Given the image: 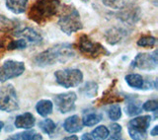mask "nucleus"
I'll return each mask as SVG.
<instances>
[{
  "label": "nucleus",
  "instance_id": "nucleus-25",
  "mask_svg": "<svg viewBox=\"0 0 158 140\" xmlns=\"http://www.w3.org/2000/svg\"><path fill=\"white\" fill-rule=\"evenodd\" d=\"M123 101V98L120 95H118L116 93L112 92V90L110 89L109 91L105 93V96H104L101 100V105H107V104H115L118 102Z\"/></svg>",
  "mask_w": 158,
  "mask_h": 140
},
{
  "label": "nucleus",
  "instance_id": "nucleus-34",
  "mask_svg": "<svg viewBox=\"0 0 158 140\" xmlns=\"http://www.w3.org/2000/svg\"><path fill=\"white\" fill-rule=\"evenodd\" d=\"M82 139H83V140H86V139H88V140H92L93 138H92V136H91V134H90V133H85V134H83Z\"/></svg>",
  "mask_w": 158,
  "mask_h": 140
},
{
  "label": "nucleus",
  "instance_id": "nucleus-13",
  "mask_svg": "<svg viewBox=\"0 0 158 140\" xmlns=\"http://www.w3.org/2000/svg\"><path fill=\"white\" fill-rule=\"evenodd\" d=\"M13 35L15 37L22 38L24 39H26L28 43L31 44H37L42 42L43 37L37 30H35L34 28L31 27H25L23 29L20 30H15Z\"/></svg>",
  "mask_w": 158,
  "mask_h": 140
},
{
  "label": "nucleus",
  "instance_id": "nucleus-11",
  "mask_svg": "<svg viewBox=\"0 0 158 140\" xmlns=\"http://www.w3.org/2000/svg\"><path fill=\"white\" fill-rule=\"evenodd\" d=\"M77 96L74 92H67L56 95L53 98L56 107L59 113H67L72 112L75 109V102Z\"/></svg>",
  "mask_w": 158,
  "mask_h": 140
},
{
  "label": "nucleus",
  "instance_id": "nucleus-30",
  "mask_svg": "<svg viewBox=\"0 0 158 140\" xmlns=\"http://www.w3.org/2000/svg\"><path fill=\"white\" fill-rule=\"evenodd\" d=\"M102 3L106 7L114 10H120L125 5V0H102Z\"/></svg>",
  "mask_w": 158,
  "mask_h": 140
},
{
  "label": "nucleus",
  "instance_id": "nucleus-7",
  "mask_svg": "<svg viewBox=\"0 0 158 140\" xmlns=\"http://www.w3.org/2000/svg\"><path fill=\"white\" fill-rule=\"evenodd\" d=\"M151 119L150 116H141L131 119L127 123V132L131 138L135 140L145 139Z\"/></svg>",
  "mask_w": 158,
  "mask_h": 140
},
{
  "label": "nucleus",
  "instance_id": "nucleus-3",
  "mask_svg": "<svg viewBox=\"0 0 158 140\" xmlns=\"http://www.w3.org/2000/svg\"><path fill=\"white\" fill-rule=\"evenodd\" d=\"M58 27L67 36L83 29L80 14L73 5H63L57 21Z\"/></svg>",
  "mask_w": 158,
  "mask_h": 140
},
{
  "label": "nucleus",
  "instance_id": "nucleus-36",
  "mask_svg": "<svg viewBox=\"0 0 158 140\" xmlns=\"http://www.w3.org/2000/svg\"><path fill=\"white\" fill-rule=\"evenodd\" d=\"M3 127H4V122L3 121H0V131L2 130Z\"/></svg>",
  "mask_w": 158,
  "mask_h": 140
},
{
  "label": "nucleus",
  "instance_id": "nucleus-1",
  "mask_svg": "<svg viewBox=\"0 0 158 140\" xmlns=\"http://www.w3.org/2000/svg\"><path fill=\"white\" fill-rule=\"evenodd\" d=\"M75 56L73 46L68 43H57L37 54L33 61L38 67L52 66L56 63H65Z\"/></svg>",
  "mask_w": 158,
  "mask_h": 140
},
{
  "label": "nucleus",
  "instance_id": "nucleus-26",
  "mask_svg": "<svg viewBox=\"0 0 158 140\" xmlns=\"http://www.w3.org/2000/svg\"><path fill=\"white\" fill-rule=\"evenodd\" d=\"M156 44V38L153 36H149V35H145L138 39L137 41V46L140 47H145V48H152Z\"/></svg>",
  "mask_w": 158,
  "mask_h": 140
},
{
  "label": "nucleus",
  "instance_id": "nucleus-16",
  "mask_svg": "<svg viewBox=\"0 0 158 140\" xmlns=\"http://www.w3.org/2000/svg\"><path fill=\"white\" fill-rule=\"evenodd\" d=\"M127 104L126 106V113L128 117H136L142 112V105L136 98V95H131V96L127 97Z\"/></svg>",
  "mask_w": 158,
  "mask_h": 140
},
{
  "label": "nucleus",
  "instance_id": "nucleus-9",
  "mask_svg": "<svg viewBox=\"0 0 158 140\" xmlns=\"http://www.w3.org/2000/svg\"><path fill=\"white\" fill-rule=\"evenodd\" d=\"M25 71V63L17 60H9L5 61L0 66V82L5 83L8 80L19 77Z\"/></svg>",
  "mask_w": 158,
  "mask_h": 140
},
{
  "label": "nucleus",
  "instance_id": "nucleus-21",
  "mask_svg": "<svg viewBox=\"0 0 158 140\" xmlns=\"http://www.w3.org/2000/svg\"><path fill=\"white\" fill-rule=\"evenodd\" d=\"M79 93L87 98H94L98 94V84L94 81H88L79 88Z\"/></svg>",
  "mask_w": 158,
  "mask_h": 140
},
{
  "label": "nucleus",
  "instance_id": "nucleus-20",
  "mask_svg": "<svg viewBox=\"0 0 158 140\" xmlns=\"http://www.w3.org/2000/svg\"><path fill=\"white\" fill-rule=\"evenodd\" d=\"M36 111L41 117H48L53 111V103L51 100H41L36 105Z\"/></svg>",
  "mask_w": 158,
  "mask_h": 140
},
{
  "label": "nucleus",
  "instance_id": "nucleus-17",
  "mask_svg": "<svg viewBox=\"0 0 158 140\" xmlns=\"http://www.w3.org/2000/svg\"><path fill=\"white\" fill-rule=\"evenodd\" d=\"M82 123L85 126H94L103 119V114L96 111H88L83 113Z\"/></svg>",
  "mask_w": 158,
  "mask_h": 140
},
{
  "label": "nucleus",
  "instance_id": "nucleus-32",
  "mask_svg": "<svg viewBox=\"0 0 158 140\" xmlns=\"http://www.w3.org/2000/svg\"><path fill=\"white\" fill-rule=\"evenodd\" d=\"M142 109L145 112H155L158 109V101L157 100H148L142 105Z\"/></svg>",
  "mask_w": 158,
  "mask_h": 140
},
{
  "label": "nucleus",
  "instance_id": "nucleus-23",
  "mask_svg": "<svg viewBox=\"0 0 158 140\" xmlns=\"http://www.w3.org/2000/svg\"><path fill=\"white\" fill-rule=\"evenodd\" d=\"M9 140H41L43 139V136L41 134H39L35 130H29V131H24V132H20L17 134H14L8 137Z\"/></svg>",
  "mask_w": 158,
  "mask_h": 140
},
{
  "label": "nucleus",
  "instance_id": "nucleus-18",
  "mask_svg": "<svg viewBox=\"0 0 158 140\" xmlns=\"http://www.w3.org/2000/svg\"><path fill=\"white\" fill-rule=\"evenodd\" d=\"M6 7L14 14H22L26 11L28 0H5Z\"/></svg>",
  "mask_w": 158,
  "mask_h": 140
},
{
  "label": "nucleus",
  "instance_id": "nucleus-28",
  "mask_svg": "<svg viewBox=\"0 0 158 140\" xmlns=\"http://www.w3.org/2000/svg\"><path fill=\"white\" fill-rule=\"evenodd\" d=\"M108 117L113 121H117L122 117V109L120 105L115 103L108 109Z\"/></svg>",
  "mask_w": 158,
  "mask_h": 140
},
{
  "label": "nucleus",
  "instance_id": "nucleus-10",
  "mask_svg": "<svg viewBox=\"0 0 158 140\" xmlns=\"http://www.w3.org/2000/svg\"><path fill=\"white\" fill-rule=\"evenodd\" d=\"M158 58H157V51L153 53H146L140 52L135 57V59L131 61V66L132 68H137L140 70H154L157 67Z\"/></svg>",
  "mask_w": 158,
  "mask_h": 140
},
{
  "label": "nucleus",
  "instance_id": "nucleus-24",
  "mask_svg": "<svg viewBox=\"0 0 158 140\" xmlns=\"http://www.w3.org/2000/svg\"><path fill=\"white\" fill-rule=\"evenodd\" d=\"M39 127L42 129V131L44 133L48 134V135H52L53 132L56 131V124L52 119L46 118V119H44V121L39 122Z\"/></svg>",
  "mask_w": 158,
  "mask_h": 140
},
{
  "label": "nucleus",
  "instance_id": "nucleus-38",
  "mask_svg": "<svg viewBox=\"0 0 158 140\" xmlns=\"http://www.w3.org/2000/svg\"><path fill=\"white\" fill-rule=\"evenodd\" d=\"M80 1H82L84 3H87V2H89V0H80Z\"/></svg>",
  "mask_w": 158,
  "mask_h": 140
},
{
  "label": "nucleus",
  "instance_id": "nucleus-33",
  "mask_svg": "<svg viewBox=\"0 0 158 140\" xmlns=\"http://www.w3.org/2000/svg\"><path fill=\"white\" fill-rule=\"evenodd\" d=\"M150 135L152 136H157L158 135V126H155L154 127H153V129L150 131Z\"/></svg>",
  "mask_w": 158,
  "mask_h": 140
},
{
  "label": "nucleus",
  "instance_id": "nucleus-8",
  "mask_svg": "<svg viewBox=\"0 0 158 140\" xmlns=\"http://www.w3.org/2000/svg\"><path fill=\"white\" fill-rule=\"evenodd\" d=\"M118 11V12L115 14L116 18L127 25H135L141 18L140 7L135 3H125V5Z\"/></svg>",
  "mask_w": 158,
  "mask_h": 140
},
{
  "label": "nucleus",
  "instance_id": "nucleus-27",
  "mask_svg": "<svg viewBox=\"0 0 158 140\" xmlns=\"http://www.w3.org/2000/svg\"><path fill=\"white\" fill-rule=\"evenodd\" d=\"M93 139H107L110 135V131L105 126H100L96 127L94 130L90 133Z\"/></svg>",
  "mask_w": 158,
  "mask_h": 140
},
{
  "label": "nucleus",
  "instance_id": "nucleus-6",
  "mask_svg": "<svg viewBox=\"0 0 158 140\" xmlns=\"http://www.w3.org/2000/svg\"><path fill=\"white\" fill-rule=\"evenodd\" d=\"M19 109V100L17 92L11 84L0 87V111L12 113Z\"/></svg>",
  "mask_w": 158,
  "mask_h": 140
},
{
  "label": "nucleus",
  "instance_id": "nucleus-37",
  "mask_svg": "<svg viewBox=\"0 0 158 140\" xmlns=\"http://www.w3.org/2000/svg\"><path fill=\"white\" fill-rule=\"evenodd\" d=\"M3 47V43H2V42H0V51H1V48ZM1 57V56H0Z\"/></svg>",
  "mask_w": 158,
  "mask_h": 140
},
{
  "label": "nucleus",
  "instance_id": "nucleus-2",
  "mask_svg": "<svg viewBox=\"0 0 158 140\" xmlns=\"http://www.w3.org/2000/svg\"><path fill=\"white\" fill-rule=\"evenodd\" d=\"M60 0H35L28 12V18L38 25L46 24L58 12Z\"/></svg>",
  "mask_w": 158,
  "mask_h": 140
},
{
  "label": "nucleus",
  "instance_id": "nucleus-12",
  "mask_svg": "<svg viewBox=\"0 0 158 140\" xmlns=\"http://www.w3.org/2000/svg\"><path fill=\"white\" fill-rule=\"evenodd\" d=\"M128 30L123 27L118 26H113L109 28L104 34V38L105 41L111 44V46H115V44L123 43L125 39L128 37Z\"/></svg>",
  "mask_w": 158,
  "mask_h": 140
},
{
  "label": "nucleus",
  "instance_id": "nucleus-15",
  "mask_svg": "<svg viewBox=\"0 0 158 140\" xmlns=\"http://www.w3.org/2000/svg\"><path fill=\"white\" fill-rule=\"evenodd\" d=\"M63 128L64 130L68 133H76L82 130L83 123L82 119L76 114L67 117L63 122Z\"/></svg>",
  "mask_w": 158,
  "mask_h": 140
},
{
  "label": "nucleus",
  "instance_id": "nucleus-31",
  "mask_svg": "<svg viewBox=\"0 0 158 140\" xmlns=\"http://www.w3.org/2000/svg\"><path fill=\"white\" fill-rule=\"evenodd\" d=\"M111 136L112 140L114 139H121L122 138V126L118 123H112L111 124Z\"/></svg>",
  "mask_w": 158,
  "mask_h": 140
},
{
  "label": "nucleus",
  "instance_id": "nucleus-5",
  "mask_svg": "<svg viewBox=\"0 0 158 140\" xmlns=\"http://www.w3.org/2000/svg\"><path fill=\"white\" fill-rule=\"evenodd\" d=\"M56 81L63 88H73L83 82V73L76 68H66L54 72Z\"/></svg>",
  "mask_w": 158,
  "mask_h": 140
},
{
  "label": "nucleus",
  "instance_id": "nucleus-35",
  "mask_svg": "<svg viewBox=\"0 0 158 140\" xmlns=\"http://www.w3.org/2000/svg\"><path fill=\"white\" fill-rule=\"evenodd\" d=\"M64 140H70V139H73V140H77L78 137L75 136V135H71V136H67V137H63Z\"/></svg>",
  "mask_w": 158,
  "mask_h": 140
},
{
  "label": "nucleus",
  "instance_id": "nucleus-29",
  "mask_svg": "<svg viewBox=\"0 0 158 140\" xmlns=\"http://www.w3.org/2000/svg\"><path fill=\"white\" fill-rule=\"evenodd\" d=\"M27 47H28L27 41L21 38L19 39L10 41L7 44V49L8 51H14V49H25Z\"/></svg>",
  "mask_w": 158,
  "mask_h": 140
},
{
  "label": "nucleus",
  "instance_id": "nucleus-4",
  "mask_svg": "<svg viewBox=\"0 0 158 140\" xmlns=\"http://www.w3.org/2000/svg\"><path fill=\"white\" fill-rule=\"evenodd\" d=\"M77 48L85 57L95 59L101 56H110V51L100 43L94 42L87 35H82L78 38Z\"/></svg>",
  "mask_w": 158,
  "mask_h": 140
},
{
  "label": "nucleus",
  "instance_id": "nucleus-19",
  "mask_svg": "<svg viewBox=\"0 0 158 140\" xmlns=\"http://www.w3.org/2000/svg\"><path fill=\"white\" fill-rule=\"evenodd\" d=\"M18 26L19 25L16 20L10 19L4 15H0V32L1 33L14 32Z\"/></svg>",
  "mask_w": 158,
  "mask_h": 140
},
{
  "label": "nucleus",
  "instance_id": "nucleus-22",
  "mask_svg": "<svg viewBox=\"0 0 158 140\" xmlns=\"http://www.w3.org/2000/svg\"><path fill=\"white\" fill-rule=\"evenodd\" d=\"M125 80L128 86L133 89L142 90L143 86H144V81H143V78L140 74H137V73L127 74L125 77Z\"/></svg>",
  "mask_w": 158,
  "mask_h": 140
},
{
  "label": "nucleus",
  "instance_id": "nucleus-14",
  "mask_svg": "<svg viewBox=\"0 0 158 140\" xmlns=\"http://www.w3.org/2000/svg\"><path fill=\"white\" fill-rule=\"evenodd\" d=\"M36 123V118L31 113H24L15 117L14 126L16 128L21 129H31Z\"/></svg>",
  "mask_w": 158,
  "mask_h": 140
}]
</instances>
